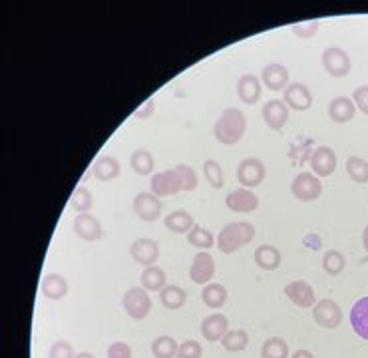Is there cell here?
I'll return each mask as SVG.
<instances>
[{
  "label": "cell",
  "instance_id": "836d02e7",
  "mask_svg": "<svg viewBox=\"0 0 368 358\" xmlns=\"http://www.w3.org/2000/svg\"><path fill=\"white\" fill-rule=\"evenodd\" d=\"M261 358H289V344L281 337H271L263 342Z\"/></svg>",
  "mask_w": 368,
  "mask_h": 358
},
{
  "label": "cell",
  "instance_id": "ba28073f",
  "mask_svg": "<svg viewBox=\"0 0 368 358\" xmlns=\"http://www.w3.org/2000/svg\"><path fill=\"white\" fill-rule=\"evenodd\" d=\"M312 319L322 329H337L342 322V310L332 299H322L312 307Z\"/></svg>",
  "mask_w": 368,
  "mask_h": 358
},
{
  "label": "cell",
  "instance_id": "8d00e7d4",
  "mask_svg": "<svg viewBox=\"0 0 368 358\" xmlns=\"http://www.w3.org/2000/svg\"><path fill=\"white\" fill-rule=\"evenodd\" d=\"M345 255L337 249H329V251L322 255V269L329 273V275H340L345 271Z\"/></svg>",
  "mask_w": 368,
  "mask_h": 358
},
{
  "label": "cell",
  "instance_id": "ffe728a7",
  "mask_svg": "<svg viewBox=\"0 0 368 358\" xmlns=\"http://www.w3.org/2000/svg\"><path fill=\"white\" fill-rule=\"evenodd\" d=\"M227 330H229V320L221 312H214V315L205 317L204 322H201V335L209 342L221 340L227 335Z\"/></svg>",
  "mask_w": 368,
  "mask_h": 358
},
{
  "label": "cell",
  "instance_id": "9a60e30c",
  "mask_svg": "<svg viewBox=\"0 0 368 358\" xmlns=\"http://www.w3.org/2000/svg\"><path fill=\"white\" fill-rule=\"evenodd\" d=\"M72 227H74V233H76L78 237L84 239V241H98V239H102V235H104L102 223H100V219L94 217L92 214L76 215Z\"/></svg>",
  "mask_w": 368,
  "mask_h": 358
},
{
  "label": "cell",
  "instance_id": "484cf974",
  "mask_svg": "<svg viewBox=\"0 0 368 358\" xmlns=\"http://www.w3.org/2000/svg\"><path fill=\"white\" fill-rule=\"evenodd\" d=\"M122 172V167H120V162H117L116 157H112V155H102V157H98L96 164H94V175H96L98 181H112V179H116L117 175Z\"/></svg>",
  "mask_w": 368,
  "mask_h": 358
},
{
  "label": "cell",
  "instance_id": "30bf717a",
  "mask_svg": "<svg viewBox=\"0 0 368 358\" xmlns=\"http://www.w3.org/2000/svg\"><path fill=\"white\" fill-rule=\"evenodd\" d=\"M310 169L317 177H329L337 169V154L329 145H320L310 155Z\"/></svg>",
  "mask_w": 368,
  "mask_h": 358
},
{
  "label": "cell",
  "instance_id": "7a4b0ae2",
  "mask_svg": "<svg viewBox=\"0 0 368 358\" xmlns=\"http://www.w3.org/2000/svg\"><path fill=\"white\" fill-rule=\"evenodd\" d=\"M255 237V227L247 221H233L227 223L219 231L217 237V247L221 253H235L239 251L241 247H245L247 243L253 241Z\"/></svg>",
  "mask_w": 368,
  "mask_h": 358
},
{
  "label": "cell",
  "instance_id": "f546056e",
  "mask_svg": "<svg viewBox=\"0 0 368 358\" xmlns=\"http://www.w3.org/2000/svg\"><path fill=\"white\" fill-rule=\"evenodd\" d=\"M130 164H132V169L137 175H149L154 172L155 159L152 152H147V149H136L132 154V157H130Z\"/></svg>",
  "mask_w": 368,
  "mask_h": 358
},
{
  "label": "cell",
  "instance_id": "7402d4cb",
  "mask_svg": "<svg viewBox=\"0 0 368 358\" xmlns=\"http://www.w3.org/2000/svg\"><path fill=\"white\" fill-rule=\"evenodd\" d=\"M350 325L352 330L359 335L362 340H368V297H362L350 310Z\"/></svg>",
  "mask_w": 368,
  "mask_h": 358
},
{
  "label": "cell",
  "instance_id": "ac0fdd59",
  "mask_svg": "<svg viewBox=\"0 0 368 358\" xmlns=\"http://www.w3.org/2000/svg\"><path fill=\"white\" fill-rule=\"evenodd\" d=\"M261 82L263 86L269 88L271 92H279V90H285L289 86V70L285 68L283 64H267L265 68L261 70Z\"/></svg>",
  "mask_w": 368,
  "mask_h": 358
},
{
  "label": "cell",
  "instance_id": "6da1fadb",
  "mask_svg": "<svg viewBox=\"0 0 368 358\" xmlns=\"http://www.w3.org/2000/svg\"><path fill=\"white\" fill-rule=\"evenodd\" d=\"M247 130V117L237 107H227L221 116L217 117L214 126V134L217 142L223 145H235L241 142Z\"/></svg>",
  "mask_w": 368,
  "mask_h": 358
},
{
  "label": "cell",
  "instance_id": "4fadbf2b",
  "mask_svg": "<svg viewBox=\"0 0 368 358\" xmlns=\"http://www.w3.org/2000/svg\"><path fill=\"white\" fill-rule=\"evenodd\" d=\"M130 253H132V259L137 265L152 267L159 259V245L154 239H149V237H142V239H136V241L132 243Z\"/></svg>",
  "mask_w": 368,
  "mask_h": 358
},
{
  "label": "cell",
  "instance_id": "2e32d148",
  "mask_svg": "<svg viewBox=\"0 0 368 358\" xmlns=\"http://www.w3.org/2000/svg\"><path fill=\"white\" fill-rule=\"evenodd\" d=\"M263 82L255 74H243L239 80H237V96L241 100L243 104L247 106H253L261 100L263 94Z\"/></svg>",
  "mask_w": 368,
  "mask_h": 358
},
{
  "label": "cell",
  "instance_id": "4316f807",
  "mask_svg": "<svg viewBox=\"0 0 368 358\" xmlns=\"http://www.w3.org/2000/svg\"><path fill=\"white\" fill-rule=\"evenodd\" d=\"M142 287L146 290H152V293H162V290L167 287V277H165V271L157 265H152V267H146L142 277Z\"/></svg>",
  "mask_w": 368,
  "mask_h": 358
},
{
  "label": "cell",
  "instance_id": "ab89813d",
  "mask_svg": "<svg viewBox=\"0 0 368 358\" xmlns=\"http://www.w3.org/2000/svg\"><path fill=\"white\" fill-rule=\"evenodd\" d=\"M319 24H320L319 20H307V22H297V24H293L291 30L295 36L307 40V38H310V36H315V34H317Z\"/></svg>",
  "mask_w": 368,
  "mask_h": 358
},
{
  "label": "cell",
  "instance_id": "9c48e42d",
  "mask_svg": "<svg viewBox=\"0 0 368 358\" xmlns=\"http://www.w3.org/2000/svg\"><path fill=\"white\" fill-rule=\"evenodd\" d=\"M162 199L154 195L152 191L147 194V191H142V194L136 195V199H134V211L136 215L142 219V221H157L159 219V215H162Z\"/></svg>",
  "mask_w": 368,
  "mask_h": 358
},
{
  "label": "cell",
  "instance_id": "1f68e13d",
  "mask_svg": "<svg viewBox=\"0 0 368 358\" xmlns=\"http://www.w3.org/2000/svg\"><path fill=\"white\" fill-rule=\"evenodd\" d=\"M92 205H94V197H92V191L84 187V185H78L76 189H74V194L70 197V207L78 211V214H90V209H92Z\"/></svg>",
  "mask_w": 368,
  "mask_h": 358
},
{
  "label": "cell",
  "instance_id": "52a82bcc",
  "mask_svg": "<svg viewBox=\"0 0 368 358\" xmlns=\"http://www.w3.org/2000/svg\"><path fill=\"white\" fill-rule=\"evenodd\" d=\"M322 68L332 78H345L352 68L350 56L339 46H330L322 52Z\"/></svg>",
  "mask_w": 368,
  "mask_h": 358
},
{
  "label": "cell",
  "instance_id": "d6986e66",
  "mask_svg": "<svg viewBox=\"0 0 368 358\" xmlns=\"http://www.w3.org/2000/svg\"><path fill=\"white\" fill-rule=\"evenodd\" d=\"M285 295L300 307V309H312L315 302V290L307 281H293L285 287Z\"/></svg>",
  "mask_w": 368,
  "mask_h": 358
},
{
  "label": "cell",
  "instance_id": "f6af8a7d",
  "mask_svg": "<svg viewBox=\"0 0 368 358\" xmlns=\"http://www.w3.org/2000/svg\"><path fill=\"white\" fill-rule=\"evenodd\" d=\"M154 107H155V100H154V98H147V102H144V104H142V107H137L136 112H134V116H136V117L152 116Z\"/></svg>",
  "mask_w": 368,
  "mask_h": 358
},
{
  "label": "cell",
  "instance_id": "f1b7e54d",
  "mask_svg": "<svg viewBox=\"0 0 368 358\" xmlns=\"http://www.w3.org/2000/svg\"><path fill=\"white\" fill-rule=\"evenodd\" d=\"M159 300H162V305H164L165 309L177 310L185 305L187 295H185V290L182 289V287H177V285H167V287L159 293Z\"/></svg>",
  "mask_w": 368,
  "mask_h": 358
},
{
  "label": "cell",
  "instance_id": "83f0119b",
  "mask_svg": "<svg viewBox=\"0 0 368 358\" xmlns=\"http://www.w3.org/2000/svg\"><path fill=\"white\" fill-rule=\"evenodd\" d=\"M227 297L229 293L223 287L221 283H207L204 285V290H201V300L209 309H221L223 305L227 302Z\"/></svg>",
  "mask_w": 368,
  "mask_h": 358
},
{
  "label": "cell",
  "instance_id": "3957f363",
  "mask_svg": "<svg viewBox=\"0 0 368 358\" xmlns=\"http://www.w3.org/2000/svg\"><path fill=\"white\" fill-rule=\"evenodd\" d=\"M122 302H124V310L127 312V317L134 320H144L152 310V297L147 295L144 287H132L126 290Z\"/></svg>",
  "mask_w": 368,
  "mask_h": 358
},
{
  "label": "cell",
  "instance_id": "7dc6e473",
  "mask_svg": "<svg viewBox=\"0 0 368 358\" xmlns=\"http://www.w3.org/2000/svg\"><path fill=\"white\" fill-rule=\"evenodd\" d=\"M362 247H364L368 253V225L364 227V231H362Z\"/></svg>",
  "mask_w": 368,
  "mask_h": 358
},
{
  "label": "cell",
  "instance_id": "8992f818",
  "mask_svg": "<svg viewBox=\"0 0 368 358\" xmlns=\"http://www.w3.org/2000/svg\"><path fill=\"white\" fill-rule=\"evenodd\" d=\"M267 175L265 164L259 157H247L241 164L237 165V179L243 187L251 189V187H259Z\"/></svg>",
  "mask_w": 368,
  "mask_h": 358
},
{
  "label": "cell",
  "instance_id": "5b68a950",
  "mask_svg": "<svg viewBox=\"0 0 368 358\" xmlns=\"http://www.w3.org/2000/svg\"><path fill=\"white\" fill-rule=\"evenodd\" d=\"M152 194L157 195L159 199L162 197H167V195H175L179 191H184V181L179 174L174 169H165V172H159V174L152 175Z\"/></svg>",
  "mask_w": 368,
  "mask_h": 358
},
{
  "label": "cell",
  "instance_id": "ee69618b",
  "mask_svg": "<svg viewBox=\"0 0 368 358\" xmlns=\"http://www.w3.org/2000/svg\"><path fill=\"white\" fill-rule=\"evenodd\" d=\"M352 100H354V106L359 107L362 114L368 116V86L357 88L354 94H352Z\"/></svg>",
  "mask_w": 368,
  "mask_h": 358
},
{
  "label": "cell",
  "instance_id": "8fae6325",
  "mask_svg": "<svg viewBox=\"0 0 368 358\" xmlns=\"http://www.w3.org/2000/svg\"><path fill=\"white\" fill-rule=\"evenodd\" d=\"M283 102L291 110L305 112V110H309L312 106V94H310V90L305 84L293 82V84H289L283 90Z\"/></svg>",
  "mask_w": 368,
  "mask_h": 358
},
{
  "label": "cell",
  "instance_id": "cb8c5ba5",
  "mask_svg": "<svg viewBox=\"0 0 368 358\" xmlns=\"http://www.w3.org/2000/svg\"><path fill=\"white\" fill-rule=\"evenodd\" d=\"M255 263L263 271H275L281 265V251L273 245H261L255 251Z\"/></svg>",
  "mask_w": 368,
  "mask_h": 358
},
{
  "label": "cell",
  "instance_id": "44dd1931",
  "mask_svg": "<svg viewBox=\"0 0 368 358\" xmlns=\"http://www.w3.org/2000/svg\"><path fill=\"white\" fill-rule=\"evenodd\" d=\"M40 289H42V295L50 300H60L64 299L66 295H68V281L58 275V273H50L46 275L44 279H42V285H40Z\"/></svg>",
  "mask_w": 368,
  "mask_h": 358
},
{
  "label": "cell",
  "instance_id": "e0dca14e",
  "mask_svg": "<svg viewBox=\"0 0 368 358\" xmlns=\"http://www.w3.org/2000/svg\"><path fill=\"white\" fill-rule=\"evenodd\" d=\"M261 116L271 130H283L285 124L289 122V107L283 100H269L263 106Z\"/></svg>",
  "mask_w": 368,
  "mask_h": 358
},
{
  "label": "cell",
  "instance_id": "c3c4849f",
  "mask_svg": "<svg viewBox=\"0 0 368 358\" xmlns=\"http://www.w3.org/2000/svg\"><path fill=\"white\" fill-rule=\"evenodd\" d=\"M76 358H96L92 352H78Z\"/></svg>",
  "mask_w": 368,
  "mask_h": 358
},
{
  "label": "cell",
  "instance_id": "603a6c76",
  "mask_svg": "<svg viewBox=\"0 0 368 358\" xmlns=\"http://www.w3.org/2000/svg\"><path fill=\"white\" fill-rule=\"evenodd\" d=\"M357 106L352 104V100L347 96H339L330 100L329 104V116L335 124H347L354 117Z\"/></svg>",
  "mask_w": 368,
  "mask_h": 358
},
{
  "label": "cell",
  "instance_id": "b9f144b4",
  "mask_svg": "<svg viewBox=\"0 0 368 358\" xmlns=\"http://www.w3.org/2000/svg\"><path fill=\"white\" fill-rule=\"evenodd\" d=\"M48 358H76L74 354V347L68 340H56L48 350Z\"/></svg>",
  "mask_w": 368,
  "mask_h": 358
},
{
  "label": "cell",
  "instance_id": "e575fe53",
  "mask_svg": "<svg viewBox=\"0 0 368 358\" xmlns=\"http://www.w3.org/2000/svg\"><path fill=\"white\" fill-rule=\"evenodd\" d=\"M187 241H189V245H194V247H197V249H201V251H207V249H211L214 247V235H211V231H207L205 227H201V225H197L195 223L194 229L187 233Z\"/></svg>",
  "mask_w": 368,
  "mask_h": 358
},
{
  "label": "cell",
  "instance_id": "5bb4252c",
  "mask_svg": "<svg viewBox=\"0 0 368 358\" xmlns=\"http://www.w3.org/2000/svg\"><path fill=\"white\" fill-rule=\"evenodd\" d=\"M215 275V261L214 257L207 251H199L194 257L191 263V269H189V277L191 281L197 285H207V283L214 279Z\"/></svg>",
  "mask_w": 368,
  "mask_h": 358
},
{
  "label": "cell",
  "instance_id": "d4e9b609",
  "mask_svg": "<svg viewBox=\"0 0 368 358\" xmlns=\"http://www.w3.org/2000/svg\"><path fill=\"white\" fill-rule=\"evenodd\" d=\"M164 225L172 233L182 235V233L191 231L195 221H194V215H189V211H185V209H175V211H172V214L165 217Z\"/></svg>",
  "mask_w": 368,
  "mask_h": 358
},
{
  "label": "cell",
  "instance_id": "4dcf8cb0",
  "mask_svg": "<svg viewBox=\"0 0 368 358\" xmlns=\"http://www.w3.org/2000/svg\"><path fill=\"white\" fill-rule=\"evenodd\" d=\"M221 344L223 349L229 350V352H241L249 344V335H247V330L243 329L227 330V335L221 339Z\"/></svg>",
  "mask_w": 368,
  "mask_h": 358
},
{
  "label": "cell",
  "instance_id": "7bdbcfd3",
  "mask_svg": "<svg viewBox=\"0 0 368 358\" xmlns=\"http://www.w3.org/2000/svg\"><path fill=\"white\" fill-rule=\"evenodd\" d=\"M107 358H132V347L127 342H112L107 347Z\"/></svg>",
  "mask_w": 368,
  "mask_h": 358
},
{
  "label": "cell",
  "instance_id": "d590c367",
  "mask_svg": "<svg viewBox=\"0 0 368 358\" xmlns=\"http://www.w3.org/2000/svg\"><path fill=\"white\" fill-rule=\"evenodd\" d=\"M347 174L352 181L357 184H367L368 181V162L359 155H352L347 159Z\"/></svg>",
  "mask_w": 368,
  "mask_h": 358
},
{
  "label": "cell",
  "instance_id": "d6a6232c",
  "mask_svg": "<svg viewBox=\"0 0 368 358\" xmlns=\"http://www.w3.org/2000/svg\"><path fill=\"white\" fill-rule=\"evenodd\" d=\"M177 340L169 335H162L152 342V352L155 358H175L177 357Z\"/></svg>",
  "mask_w": 368,
  "mask_h": 358
},
{
  "label": "cell",
  "instance_id": "74e56055",
  "mask_svg": "<svg viewBox=\"0 0 368 358\" xmlns=\"http://www.w3.org/2000/svg\"><path fill=\"white\" fill-rule=\"evenodd\" d=\"M204 174L214 189H221L223 184H225V177H223V167L219 165V162H215V159H207V162L204 164Z\"/></svg>",
  "mask_w": 368,
  "mask_h": 358
},
{
  "label": "cell",
  "instance_id": "7c38bea8",
  "mask_svg": "<svg viewBox=\"0 0 368 358\" xmlns=\"http://www.w3.org/2000/svg\"><path fill=\"white\" fill-rule=\"evenodd\" d=\"M227 209H231L235 214H251L259 207V197L253 194L247 187H239L225 197Z\"/></svg>",
  "mask_w": 368,
  "mask_h": 358
},
{
  "label": "cell",
  "instance_id": "277c9868",
  "mask_svg": "<svg viewBox=\"0 0 368 358\" xmlns=\"http://www.w3.org/2000/svg\"><path fill=\"white\" fill-rule=\"evenodd\" d=\"M291 194L295 195V199L305 201V204L319 199L320 194H322L320 177H317L312 172H303V174H299L293 179Z\"/></svg>",
  "mask_w": 368,
  "mask_h": 358
},
{
  "label": "cell",
  "instance_id": "f35d334b",
  "mask_svg": "<svg viewBox=\"0 0 368 358\" xmlns=\"http://www.w3.org/2000/svg\"><path fill=\"white\" fill-rule=\"evenodd\" d=\"M175 172L179 174L182 181H184V191H194V189H197V174H195L194 167L179 164L175 165Z\"/></svg>",
  "mask_w": 368,
  "mask_h": 358
},
{
  "label": "cell",
  "instance_id": "bcb514c9",
  "mask_svg": "<svg viewBox=\"0 0 368 358\" xmlns=\"http://www.w3.org/2000/svg\"><path fill=\"white\" fill-rule=\"evenodd\" d=\"M291 358H315V357H312V352H309V350H297V352H293Z\"/></svg>",
  "mask_w": 368,
  "mask_h": 358
},
{
  "label": "cell",
  "instance_id": "60d3db41",
  "mask_svg": "<svg viewBox=\"0 0 368 358\" xmlns=\"http://www.w3.org/2000/svg\"><path fill=\"white\" fill-rule=\"evenodd\" d=\"M204 347L197 340H185L177 349V358H201Z\"/></svg>",
  "mask_w": 368,
  "mask_h": 358
}]
</instances>
